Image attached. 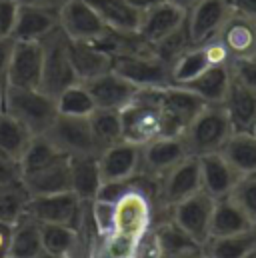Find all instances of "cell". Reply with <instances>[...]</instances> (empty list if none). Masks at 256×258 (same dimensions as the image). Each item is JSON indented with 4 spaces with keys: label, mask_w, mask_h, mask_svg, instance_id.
Segmentation results:
<instances>
[{
    "label": "cell",
    "mask_w": 256,
    "mask_h": 258,
    "mask_svg": "<svg viewBox=\"0 0 256 258\" xmlns=\"http://www.w3.org/2000/svg\"><path fill=\"white\" fill-rule=\"evenodd\" d=\"M122 140L132 144H146L160 136H180L184 128L174 122L154 100L150 88H138L136 98L120 110Z\"/></svg>",
    "instance_id": "cell-1"
},
{
    "label": "cell",
    "mask_w": 256,
    "mask_h": 258,
    "mask_svg": "<svg viewBox=\"0 0 256 258\" xmlns=\"http://www.w3.org/2000/svg\"><path fill=\"white\" fill-rule=\"evenodd\" d=\"M4 112L22 122L32 134H44L58 116L56 100L52 96L40 88H20L10 84L6 88Z\"/></svg>",
    "instance_id": "cell-2"
},
{
    "label": "cell",
    "mask_w": 256,
    "mask_h": 258,
    "mask_svg": "<svg viewBox=\"0 0 256 258\" xmlns=\"http://www.w3.org/2000/svg\"><path fill=\"white\" fill-rule=\"evenodd\" d=\"M232 132V122L222 104H204L200 112L188 122L182 136L192 156H202L220 152Z\"/></svg>",
    "instance_id": "cell-3"
},
{
    "label": "cell",
    "mask_w": 256,
    "mask_h": 258,
    "mask_svg": "<svg viewBox=\"0 0 256 258\" xmlns=\"http://www.w3.org/2000/svg\"><path fill=\"white\" fill-rule=\"evenodd\" d=\"M42 50H44V62H42L40 90L46 92L48 96L56 98L64 88L78 82L72 62H70L66 34L60 28L56 32H52L48 38L42 40Z\"/></svg>",
    "instance_id": "cell-4"
},
{
    "label": "cell",
    "mask_w": 256,
    "mask_h": 258,
    "mask_svg": "<svg viewBox=\"0 0 256 258\" xmlns=\"http://www.w3.org/2000/svg\"><path fill=\"white\" fill-rule=\"evenodd\" d=\"M112 70L124 76L138 88H162L172 84L170 64L156 56L152 50L114 56Z\"/></svg>",
    "instance_id": "cell-5"
},
{
    "label": "cell",
    "mask_w": 256,
    "mask_h": 258,
    "mask_svg": "<svg viewBox=\"0 0 256 258\" xmlns=\"http://www.w3.org/2000/svg\"><path fill=\"white\" fill-rule=\"evenodd\" d=\"M86 204L88 202H82L72 190L30 196L26 204V214H30L40 224H66L78 228L84 218Z\"/></svg>",
    "instance_id": "cell-6"
},
{
    "label": "cell",
    "mask_w": 256,
    "mask_h": 258,
    "mask_svg": "<svg viewBox=\"0 0 256 258\" xmlns=\"http://www.w3.org/2000/svg\"><path fill=\"white\" fill-rule=\"evenodd\" d=\"M58 22L66 38L74 42L98 44L110 32L86 0H68L58 10Z\"/></svg>",
    "instance_id": "cell-7"
},
{
    "label": "cell",
    "mask_w": 256,
    "mask_h": 258,
    "mask_svg": "<svg viewBox=\"0 0 256 258\" xmlns=\"http://www.w3.org/2000/svg\"><path fill=\"white\" fill-rule=\"evenodd\" d=\"M230 64V56L226 54L224 46L212 38L204 44L188 46L182 54H178L170 64V80L176 86H184L206 72L210 66Z\"/></svg>",
    "instance_id": "cell-8"
},
{
    "label": "cell",
    "mask_w": 256,
    "mask_h": 258,
    "mask_svg": "<svg viewBox=\"0 0 256 258\" xmlns=\"http://www.w3.org/2000/svg\"><path fill=\"white\" fill-rule=\"evenodd\" d=\"M154 224L152 200L138 186L122 194L114 202V230L130 236H144Z\"/></svg>",
    "instance_id": "cell-9"
},
{
    "label": "cell",
    "mask_w": 256,
    "mask_h": 258,
    "mask_svg": "<svg viewBox=\"0 0 256 258\" xmlns=\"http://www.w3.org/2000/svg\"><path fill=\"white\" fill-rule=\"evenodd\" d=\"M216 198L204 190H198L192 196L176 202L170 208V218L190 236L196 244H204L206 238L210 236V218L214 210Z\"/></svg>",
    "instance_id": "cell-10"
},
{
    "label": "cell",
    "mask_w": 256,
    "mask_h": 258,
    "mask_svg": "<svg viewBox=\"0 0 256 258\" xmlns=\"http://www.w3.org/2000/svg\"><path fill=\"white\" fill-rule=\"evenodd\" d=\"M190 156L184 136H160L140 146V172L152 178H160L172 166Z\"/></svg>",
    "instance_id": "cell-11"
},
{
    "label": "cell",
    "mask_w": 256,
    "mask_h": 258,
    "mask_svg": "<svg viewBox=\"0 0 256 258\" xmlns=\"http://www.w3.org/2000/svg\"><path fill=\"white\" fill-rule=\"evenodd\" d=\"M158 184H160V208L166 212H170V208L176 202L202 190L198 156L192 154L186 156L182 162H178L168 172H164L158 178Z\"/></svg>",
    "instance_id": "cell-12"
},
{
    "label": "cell",
    "mask_w": 256,
    "mask_h": 258,
    "mask_svg": "<svg viewBox=\"0 0 256 258\" xmlns=\"http://www.w3.org/2000/svg\"><path fill=\"white\" fill-rule=\"evenodd\" d=\"M54 146L62 152L64 156H82V154H98L88 118L78 116H64L58 114L50 128L44 132Z\"/></svg>",
    "instance_id": "cell-13"
},
{
    "label": "cell",
    "mask_w": 256,
    "mask_h": 258,
    "mask_svg": "<svg viewBox=\"0 0 256 258\" xmlns=\"http://www.w3.org/2000/svg\"><path fill=\"white\" fill-rule=\"evenodd\" d=\"M230 14V6L226 0H196L186 10V34L192 46L204 44L216 38L220 26Z\"/></svg>",
    "instance_id": "cell-14"
},
{
    "label": "cell",
    "mask_w": 256,
    "mask_h": 258,
    "mask_svg": "<svg viewBox=\"0 0 256 258\" xmlns=\"http://www.w3.org/2000/svg\"><path fill=\"white\" fill-rule=\"evenodd\" d=\"M184 20H186V10L164 0L156 6H152L150 10L142 12L138 36L144 44H148L152 48L158 42H162V40L170 38L172 34H176L178 30H182Z\"/></svg>",
    "instance_id": "cell-15"
},
{
    "label": "cell",
    "mask_w": 256,
    "mask_h": 258,
    "mask_svg": "<svg viewBox=\"0 0 256 258\" xmlns=\"http://www.w3.org/2000/svg\"><path fill=\"white\" fill-rule=\"evenodd\" d=\"M42 62H44L42 42L16 40L10 56V64L6 68V82L10 86H20V88H40Z\"/></svg>",
    "instance_id": "cell-16"
},
{
    "label": "cell",
    "mask_w": 256,
    "mask_h": 258,
    "mask_svg": "<svg viewBox=\"0 0 256 258\" xmlns=\"http://www.w3.org/2000/svg\"><path fill=\"white\" fill-rule=\"evenodd\" d=\"M216 40L224 46L230 62L252 58L256 56V20L230 10L216 34Z\"/></svg>",
    "instance_id": "cell-17"
},
{
    "label": "cell",
    "mask_w": 256,
    "mask_h": 258,
    "mask_svg": "<svg viewBox=\"0 0 256 258\" xmlns=\"http://www.w3.org/2000/svg\"><path fill=\"white\" fill-rule=\"evenodd\" d=\"M96 108L104 110H122L136 98L138 86H134L130 80L120 76L114 70H108L88 82H84Z\"/></svg>",
    "instance_id": "cell-18"
},
{
    "label": "cell",
    "mask_w": 256,
    "mask_h": 258,
    "mask_svg": "<svg viewBox=\"0 0 256 258\" xmlns=\"http://www.w3.org/2000/svg\"><path fill=\"white\" fill-rule=\"evenodd\" d=\"M102 182L128 180L140 172V146L120 140L98 154Z\"/></svg>",
    "instance_id": "cell-19"
},
{
    "label": "cell",
    "mask_w": 256,
    "mask_h": 258,
    "mask_svg": "<svg viewBox=\"0 0 256 258\" xmlns=\"http://www.w3.org/2000/svg\"><path fill=\"white\" fill-rule=\"evenodd\" d=\"M58 28H60L58 10L18 4V16L12 30V38L26 42H42Z\"/></svg>",
    "instance_id": "cell-20"
},
{
    "label": "cell",
    "mask_w": 256,
    "mask_h": 258,
    "mask_svg": "<svg viewBox=\"0 0 256 258\" xmlns=\"http://www.w3.org/2000/svg\"><path fill=\"white\" fill-rule=\"evenodd\" d=\"M154 100L160 104V108L174 120L178 122L182 128L188 126L192 118L200 112V108L206 104L200 96H196L194 92H190L184 86H162V88H150Z\"/></svg>",
    "instance_id": "cell-21"
},
{
    "label": "cell",
    "mask_w": 256,
    "mask_h": 258,
    "mask_svg": "<svg viewBox=\"0 0 256 258\" xmlns=\"http://www.w3.org/2000/svg\"><path fill=\"white\" fill-rule=\"evenodd\" d=\"M198 164H200V180L204 192L216 200L232 192L240 174L230 166V162L222 156V152L202 154L198 156Z\"/></svg>",
    "instance_id": "cell-22"
},
{
    "label": "cell",
    "mask_w": 256,
    "mask_h": 258,
    "mask_svg": "<svg viewBox=\"0 0 256 258\" xmlns=\"http://www.w3.org/2000/svg\"><path fill=\"white\" fill-rule=\"evenodd\" d=\"M22 184L30 196L68 192L70 190V164L68 156H60L48 166L22 176Z\"/></svg>",
    "instance_id": "cell-23"
},
{
    "label": "cell",
    "mask_w": 256,
    "mask_h": 258,
    "mask_svg": "<svg viewBox=\"0 0 256 258\" xmlns=\"http://www.w3.org/2000/svg\"><path fill=\"white\" fill-rule=\"evenodd\" d=\"M70 164V190L82 202H92L102 186L98 154L68 156Z\"/></svg>",
    "instance_id": "cell-24"
},
{
    "label": "cell",
    "mask_w": 256,
    "mask_h": 258,
    "mask_svg": "<svg viewBox=\"0 0 256 258\" xmlns=\"http://www.w3.org/2000/svg\"><path fill=\"white\" fill-rule=\"evenodd\" d=\"M68 54H70V62L78 82H88L112 70V56L96 44L68 40Z\"/></svg>",
    "instance_id": "cell-25"
},
{
    "label": "cell",
    "mask_w": 256,
    "mask_h": 258,
    "mask_svg": "<svg viewBox=\"0 0 256 258\" xmlns=\"http://www.w3.org/2000/svg\"><path fill=\"white\" fill-rule=\"evenodd\" d=\"M42 254L44 248L40 236V222L24 212L12 224V236L6 258H42Z\"/></svg>",
    "instance_id": "cell-26"
},
{
    "label": "cell",
    "mask_w": 256,
    "mask_h": 258,
    "mask_svg": "<svg viewBox=\"0 0 256 258\" xmlns=\"http://www.w3.org/2000/svg\"><path fill=\"white\" fill-rule=\"evenodd\" d=\"M222 106L234 130H250L256 120V92L232 78Z\"/></svg>",
    "instance_id": "cell-27"
},
{
    "label": "cell",
    "mask_w": 256,
    "mask_h": 258,
    "mask_svg": "<svg viewBox=\"0 0 256 258\" xmlns=\"http://www.w3.org/2000/svg\"><path fill=\"white\" fill-rule=\"evenodd\" d=\"M100 20L114 32L122 34H138L142 12L132 8L126 0H86Z\"/></svg>",
    "instance_id": "cell-28"
},
{
    "label": "cell",
    "mask_w": 256,
    "mask_h": 258,
    "mask_svg": "<svg viewBox=\"0 0 256 258\" xmlns=\"http://www.w3.org/2000/svg\"><path fill=\"white\" fill-rule=\"evenodd\" d=\"M250 228H254V222L230 196L218 198L214 202V210L210 218V236H228Z\"/></svg>",
    "instance_id": "cell-29"
},
{
    "label": "cell",
    "mask_w": 256,
    "mask_h": 258,
    "mask_svg": "<svg viewBox=\"0 0 256 258\" xmlns=\"http://www.w3.org/2000/svg\"><path fill=\"white\" fill-rule=\"evenodd\" d=\"M230 82H232L230 64H218L210 66L198 78L184 84V88H188L196 96H200L206 104H222V100L226 98V92L230 88Z\"/></svg>",
    "instance_id": "cell-30"
},
{
    "label": "cell",
    "mask_w": 256,
    "mask_h": 258,
    "mask_svg": "<svg viewBox=\"0 0 256 258\" xmlns=\"http://www.w3.org/2000/svg\"><path fill=\"white\" fill-rule=\"evenodd\" d=\"M220 152L238 174L256 172V136L250 130H234Z\"/></svg>",
    "instance_id": "cell-31"
},
{
    "label": "cell",
    "mask_w": 256,
    "mask_h": 258,
    "mask_svg": "<svg viewBox=\"0 0 256 258\" xmlns=\"http://www.w3.org/2000/svg\"><path fill=\"white\" fill-rule=\"evenodd\" d=\"M256 248V226L228 236H210L200 246V252L210 258H244Z\"/></svg>",
    "instance_id": "cell-32"
},
{
    "label": "cell",
    "mask_w": 256,
    "mask_h": 258,
    "mask_svg": "<svg viewBox=\"0 0 256 258\" xmlns=\"http://www.w3.org/2000/svg\"><path fill=\"white\" fill-rule=\"evenodd\" d=\"M88 124L92 132V140L94 146L98 150V154L120 142L122 140V120H120V112L118 110H104V108H96L90 116H88Z\"/></svg>",
    "instance_id": "cell-33"
},
{
    "label": "cell",
    "mask_w": 256,
    "mask_h": 258,
    "mask_svg": "<svg viewBox=\"0 0 256 258\" xmlns=\"http://www.w3.org/2000/svg\"><path fill=\"white\" fill-rule=\"evenodd\" d=\"M152 230H154V236H156V240L160 244V250H162L164 258L174 256V254H182V252L200 250V244H196L172 218L156 222L152 226Z\"/></svg>",
    "instance_id": "cell-34"
},
{
    "label": "cell",
    "mask_w": 256,
    "mask_h": 258,
    "mask_svg": "<svg viewBox=\"0 0 256 258\" xmlns=\"http://www.w3.org/2000/svg\"><path fill=\"white\" fill-rule=\"evenodd\" d=\"M64 156L62 152L54 146V142L46 136V134H34L26 146V150L22 152L20 156V170H22V176L24 174H30L34 170H40L44 166H48L50 162H54L56 158Z\"/></svg>",
    "instance_id": "cell-35"
},
{
    "label": "cell",
    "mask_w": 256,
    "mask_h": 258,
    "mask_svg": "<svg viewBox=\"0 0 256 258\" xmlns=\"http://www.w3.org/2000/svg\"><path fill=\"white\" fill-rule=\"evenodd\" d=\"M34 134L26 128L22 122H18L8 112H0V152L8 158L20 160L22 152L26 150L30 138Z\"/></svg>",
    "instance_id": "cell-36"
},
{
    "label": "cell",
    "mask_w": 256,
    "mask_h": 258,
    "mask_svg": "<svg viewBox=\"0 0 256 258\" xmlns=\"http://www.w3.org/2000/svg\"><path fill=\"white\" fill-rule=\"evenodd\" d=\"M54 100H56L58 114H64V116L88 118L96 110V104H94V100H92V96H90V92H88L84 82L70 84Z\"/></svg>",
    "instance_id": "cell-37"
},
{
    "label": "cell",
    "mask_w": 256,
    "mask_h": 258,
    "mask_svg": "<svg viewBox=\"0 0 256 258\" xmlns=\"http://www.w3.org/2000/svg\"><path fill=\"white\" fill-rule=\"evenodd\" d=\"M28 200H30V194L24 188L22 180L0 184V222L14 224L26 212Z\"/></svg>",
    "instance_id": "cell-38"
},
{
    "label": "cell",
    "mask_w": 256,
    "mask_h": 258,
    "mask_svg": "<svg viewBox=\"0 0 256 258\" xmlns=\"http://www.w3.org/2000/svg\"><path fill=\"white\" fill-rule=\"evenodd\" d=\"M140 238L122 232H110L106 236H100L98 246L104 258H134Z\"/></svg>",
    "instance_id": "cell-39"
},
{
    "label": "cell",
    "mask_w": 256,
    "mask_h": 258,
    "mask_svg": "<svg viewBox=\"0 0 256 258\" xmlns=\"http://www.w3.org/2000/svg\"><path fill=\"white\" fill-rule=\"evenodd\" d=\"M256 224V172L240 174L232 192L228 194Z\"/></svg>",
    "instance_id": "cell-40"
},
{
    "label": "cell",
    "mask_w": 256,
    "mask_h": 258,
    "mask_svg": "<svg viewBox=\"0 0 256 258\" xmlns=\"http://www.w3.org/2000/svg\"><path fill=\"white\" fill-rule=\"evenodd\" d=\"M232 78L244 84L246 88L256 92V56L252 58H242V60H232L230 62Z\"/></svg>",
    "instance_id": "cell-41"
},
{
    "label": "cell",
    "mask_w": 256,
    "mask_h": 258,
    "mask_svg": "<svg viewBox=\"0 0 256 258\" xmlns=\"http://www.w3.org/2000/svg\"><path fill=\"white\" fill-rule=\"evenodd\" d=\"M18 16V0H0V36H12Z\"/></svg>",
    "instance_id": "cell-42"
},
{
    "label": "cell",
    "mask_w": 256,
    "mask_h": 258,
    "mask_svg": "<svg viewBox=\"0 0 256 258\" xmlns=\"http://www.w3.org/2000/svg\"><path fill=\"white\" fill-rule=\"evenodd\" d=\"M22 180V170L20 162L14 158H8L6 154L0 152V184H10Z\"/></svg>",
    "instance_id": "cell-43"
},
{
    "label": "cell",
    "mask_w": 256,
    "mask_h": 258,
    "mask_svg": "<svg viewBox=\"0 0 256 258\" xmlns=\"http://www.w3.org/2000/svg\"><path fill=\"white\" fill-rule=\"evenodd\" d=\"M134 258H164L162 250H160V244L154 236V230L150 228L138 242V248H136V256Z\"/></svg>",
    "instance_id": "cell-44"
},
{
    "label": "cell",
    "mask_w": 256,
    "mask_h": 258,
    "mask_svg": "<svg viewBox=\"0 0 256 258\" xmlns=\"http://www.w3.org/2000/svg\"><path fill=\"white\" fill-rule=\"evenodd\" d=\"M14 38L12 36H0V74H6V68L10 64V56L14 50Z\"/></svg>",
    "instance_id": "cell-45"
},
{
    "label": "cell",
    "mask_w": 256,
    "mask_h": 258,
    "mask_svg": "<svg viewBox=\"0 0 256 258\" xmlns=\"http://www.w3.org/2000/svg\"><path fill=\"white\" fill-rule=\"evenodd\" d=\"M232 12H238L242 16H248L256 20V0H226Z\"/></svg>",
    "instance_id": "cell-46"
},
{
    "label": "cell",
    "mask_w": 256,
    "mask_h": 258,
    "mask_svg": "<svg viewBox=\"0 0 256 258\" xmlns=\"http://www.w3.org/2000/svg\"><path fill=\"white\" fill-rule=\"evenodd\" d=\"M10 236H12V224H4V222H0V258L8 256Z\"/></svg>",
    "instance_id": "cell-47"
},
{
    "label": "cell",
    "mask_w": 256,
    "mask_h": 258,
    "mask_svg": "<svg viewBox=\"0 0 256 258\" xmlns=\"http://www.w3.org/2000/svg\"><path fill=\"white\" fill-rule=\"evenodd\" d=\"M68 0H18V4H28V6H40V8H50V10H60Z\"/></svg>",
    "instance_id": "cell-48"
},
{
    "label": "cell",
    "mask_w": 256,
    "mask_h": 258,
    "mask_svg": "<svg viewBox=\"0 0 256 258\" xmlns=\"http://www.w3.org/2000/svg\"><path fill=\"white\" fill-rule=\"evenodd\" d=\"M126 2L132 8H136L138 12H146V10H150L152 6H156V4H160L164 0H126Z\"/></svg>",
    "instance_id": "cell-49"
},
{
    "label": "cell",
    "mask_w": 256,
    "mask_h": 258,
    "mask_svg": "<svg viewBox=\"0 0 256 258\" xmlns=\"http://www.w3.org/2000/svg\"><path fill=\"white\" fill-rule=\"evenodd\" d=\"M6 88H8V82H6V74H0V112L4 110V98H6Z\"/></svg>",
    "instance_id": "cell-50"
},
{
    "label": "cell",
    "mask_w": 256,
    "mask_h": 258,
    "mask_svg": "<svg viewBox=\"0 0 256 258\" xmlns=\"http://www.w3.org/2000/svg\"><path fill=\"white\" fill-rule=\"evenodd\" d=\"M168 2H172V4H176V6H180L182 10H188L192 4L196 2V0H168Z\"/></svg>",
    "instance_id": "cell-51"
},
{
    "label": "cell",
    "mask_w": 256,
    "mask_h": 258,
    "mask_svg": "<svg viewBox=\"0 0 256 258\" xmlns=\"http://www.w3.org/2000/svg\"><path fill=\"white\" fill-rule=\"evenodd\" d=\"M200 250H192V252H182V254H174V256H166V258H198Z\"/></svg>",
    "instance_id": "cell-52"
},
{
    "label": "cell",
    "mask_w": 256,
    "mask_h": 258,
    "mask_svg": "<svg viewBox=\"0 0 256 258\" xmlns=\"http://www.w3.org/2000/svg\"><path fill=\"white\" fill-rule=\"evenodd\" d=\"M42 258H70V256H50V254H42Z\"/></svg>",
    "instance_id": "cell-53"
},
{
    "label": "cell",
    "mask_w": 256,
    "mask_h": 258,
    "mask_svg": "<svg viewBox=\"0 0 256 258\" xmlns=\"http://www.w3.org/2000/svg\"><path fill=\"white\" fill-rule=\"evenodd\" d=\"M244 258H256V248H254V250H252V252H250V254H246V256H244Z\"/></svg>",
    "instance_id": "cell-54"
},
{
    "label": "cell",
    "mask_w": 256,
    "mask_h": 258,
    "mask_svg": "<svg viewBox=\"0 0 256 258\" xmlns=\"http://www.w3.org/2000/svg\"><path fill=\"white\" fill-rule=\"evenodd\" d=\"M250 132H252V134L256 136V120H254V124H252V128H250Z\"/></svg>",
    "instance_id": "cell-55"
},
{
    "label": "cell",
    "mask_w": 256,
    "mask_h": 258,
    "mask_svg": "<svg viewBox=\"0 0 256 258\" xmlns=\"http://www.w3.org/2000/svg\"><path fill=\"white\" fill-rule=\"evenodd\" d=\"M198 258H210V256H206V254H202V252H200V254H198Z\"/></svg>",
    "instance_id": "cell-56"
},
{
    "label": "cell",
    "mask_w": 256,
    "mask_h": 258,
    "mask_svg": "<svg viewBox=\"0 0 256 258\" xmlns=\"http://www.w3.org/2000/svg\"><path fill=\"white\" fill-rule=\"evenodd\" d=\"M254 226H256V224H254Z\"/></svg>",
    "instance_id": "cell-57"
}]
</instances>
